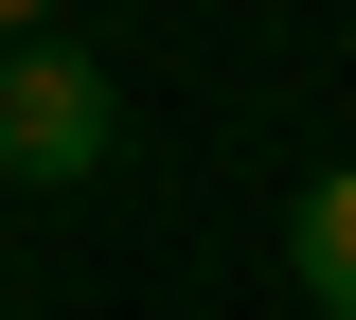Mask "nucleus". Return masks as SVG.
I'll return each instance as SVG.
<instances>
[{
  "label": "nucleus",
  "instance_id": "obj_3",
  "mask_svg": "<svg viewBox=\"0 0 356 320\" xmlns=\"http://www.w3.org/2000/svg\"><path fill=\"white\" fill-rule=\"evenodd\" d=\"M36 18H54V0H0V53H18V36H36Z\"/></svg>",
  "mask_w": 356,
  "mask_h": 320
},
{
  "label": "nucleus",
  "instance_id": "obj_2",
  "mask_svg": "<svg viewBox=\"0 0 356 320\" xmlns=\"http://www.w3.org/2000/svg\"><path fill=\"white\" fill-rule=\"evenodd\" d=\"M285 267H303L321 320H356V160H321V178L285 196Z\"/></svg>",
  "mask_w": 356,
  "mask_h": 320
},
{
  "label": "nucleus",
  "instance_id": "obj_1",
  "mask_svg": "<svg viewBox=\"0 0 356 320\" xmlns=\"http://www.w3.org/2000/svg\"><path fill=\"white\" fill-rule=\"evenodd\" d=\"M107 142H125V107H107V71H89L72 36H18V53H0V178H18V196L107 178Z\"/></svg>",
  "mask_w": 356,
  "mask_h": 320
}]
</instances>
